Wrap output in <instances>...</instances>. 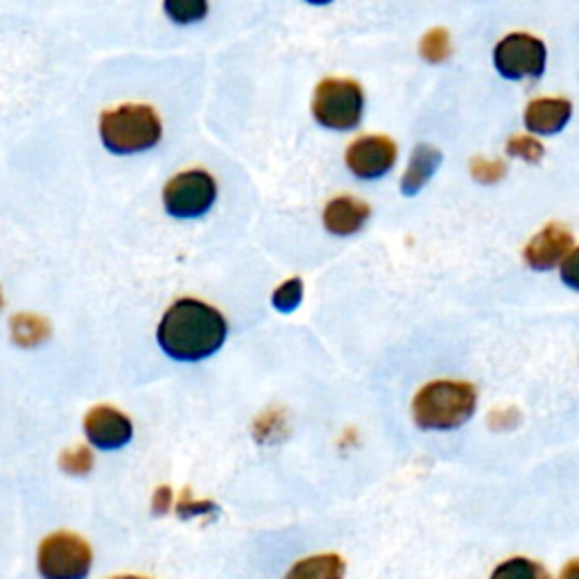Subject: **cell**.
Segmentation results:
<instances>
[{
	"instance_id": "6",
	"label": "cell",
	"mask_w": 579,
	"mask_h": 579,
	"mask_svg": "<svg viewBox=\"0 0 579 579\" xmlns=\"http://www.w3.org/2000/svg\"><path fill=\"white\" fill-rule=\"evenodd\" d=\"M494 64L507 80L541 78L546 71V45L532 34H509L496 45Z\"/></svg>"
},
{
	"instance_id": "26",
	"label": "cell",
	"mask_w": 579,
	"mask_h": 579,
	"mask_svg": "<svg viewBox=\"0 0 579 579\" xmlns=\"http://www.w3.org/2000/svg\"><path fill=\"white\" fill-rule=\"evenodd\" d=\"M559 579H579V559H572L570 563H566Z\"/></svg>"
},
{
	"instance_id": "3",
	"label": "cell",
	"mask_w": 579,
	"mask_h": 579,
	"mask_svg": "<svg viewBox=\"0 0 579 579\" xmlns=\"http://www.w3.org/2000/svg\"><path fill=\"white\" fill-rule=\"evenodd\" d=\"M100 136L102 143L115 154L143 152L159 143L161 123L150 106L125 104L102 115Z\"/></svg>"
},
{
	"instance_id": "1",
	"label": "cell",
	"mask_w": 579,
	"mask_h": 579,
	"mask_svg": "<svg viewBox=\"0 0 579 579\" xmlns=\"http://www.w3.org/2000/svg\"><path fill=\"white\" fill-rule=\"evenodd\" d=\"M156 337L170 358L197 363L213 356L224 344L226 322L215 308L197 299H182L167 308Z\"/></svg>"
},
{
	"instance_id": "15",
	"label": "cell",
	"mask_w": 579,
	"mask_h": 579,
	"mask_svg": "<svg viewBox=\"0 0 579 579\" xmlns=\"http://www.w3.org/2000/svg\"><path fill=\"white\" fill-rule=\"evenodd\" d=\"M491 579H550V575L541 563H537L532 559L514 557V559L502 561L494 570Z\"/></svg>"
},
{
	"instance_id": "23",
	"label": "cell",
	"mask_w": 579,
	"mask_h": 579,
	"mask_svg": "<svg viewBox=\"0 0 579 579\" xmlns=\"http://www.w3.org/2000/svg\"><path fill=\"white\" fill-rule=\"evenodd\" d=\"M561 281L579 293V247H575L561 263Z\"/></svg>"
},
{
	"instance_id": "5",
	"label": "cell",
	"mask_w": 579,
	"mask_h": 579,
	"mask_svg": "<svg viewBox=\"0 0 579 579\" xmlns=\"http://www.w3.org/2000/svg\"><path fill=\"white\" fill-rule=\"evenodd\" d=\"M37 563L43 579H87L93 552L82 537L73 532H54L39 546Z\"/></svg>"
},
{
	"instance_id": "19",
	"label": "cell",
	"mask_w": 579,
	"mask_h": 579,
	"mask_svg": "<svg viewBox=\"0 0 579 579\" xmlns=\"http://www.w3.org/2000/svg\"><path fill=\"white\" fill-rule=\"evenodd\" d=\"M304 285L302 278H290L281 287H276V293L272 295V304L281 313H293L302 304Z\"/></svg>"
},
{
	"instance_id": "9",
	"label": "cell",
	"mask_w": 579,
	"mask_h": 579,
	"mask_svg": "<svg viewBox=\"0 0 579 579\" xmlns=\"http://www.w3.org/2000/svg\"><path fill=\"white\" fill-rule=\"evenodd\" d=\"M89 441L100 450H119L132 441V421L109 405H98L84 419Z\"/></svg>"
},
{
	"instance_id": "2",
	"label": "cell",
	"mask_w": 579,
	"mask_h": 579,
	"mask_svg": "<svg viewBox=\"0 0 579 579\" xmlns=\"http://www.w3.org/2000/svg\"><path fill=\"white\" fill-rule=\"evenodd\" d=\"M478 405V392L469 383L435 380L413 400L415 424L424 430H455L465 426Z\"/></svg>"
},
{
	"instance_id": "11",
	"label": "cell",
	"mask_w": 579,
	"mask_h": 579,
	"mask_svg": "<svg viewBox=\"0 0 579 579\" xmlns=\"http://www.w3.org/2000/svg\"><path fill=\"white\" fill-rule=\"evenodd\" d=\"M572 115V104L563 98H539L526 109V125L535 134H559Z\"/></svg>"
},
{
	"instance_id": "12",
	"label": "cell",
	"mask_w": 579,
	"mask_h": 579,
	"mask_svg": "<svg viewBox=\"0 0 579 579\" xmlns=\"http://www.w3.org/2000/svg\"><path fill=\"white\" fill-rule=\"evenodd\" d=\"M369 220V206L354 197H335L324 209V226L335 236H352Z\"/></svg>"
},
{
	"instance_id": "24",
	"label": "cell",
	"mask_w": 579,
	"mask_h": 579,
	"mask_svg": "<svg viewBox=\"0 0 579 579\" xmlns=\"http://www.w3.org/2000/svg\"><path fill=\"white\" fill-rule=\"evenodd\" d=\"M180 516L182 518H191V516H197V514H204V511H215V505L213 502H193L191 500V496H189V491L184 494V498L180 500Z\"/></svg>"
},
{
	"instance_id": "25",
	"label": "cell",
	"mask_w": 579,
	"mask_h": 579,
	"mask_svg": "<svg viewBox=\"0 0 579 579\" xmlns=\"http://www.w3.org/2000/svg\"><path fill=\"white\" fill-rule=\"evenodd\" d=\"M152 507H154V514H156V516L167 511V507H170V489H167V487H161V489H156Z\"/></svg>"
},
{
	"instance_id": "18",
	"label": "cell",
	"mask_w": 579,
	"mask_h": 579,
	"mask_svg": "<svg viewBox=\"0 0 579 579\" xmlns=\"http://www.w3.org/2000/svg\"><path fill=\"white\" fill-rule=\"evenodd\" d=\"M421 54L426 57L428 62L433 64H439L444 60H448L450 54V39H448V32L444 28H435L430 30L424 41H421Z\"/></svg>"
},
{
	"instance_id": "22",
	"label": "cell",
	"mask_w": 579,
	"mask_h": 579,
	"mask_svg": "<svg viewBox=\"0 0 579 579\" xmlns=\"http://www.w3.org/2000/svg\"><path fill=\"white\" fill-rule=\"evenodd\" d=\"M505 163L502 161H489L482 156H476L471 161V175L480 182V184H496L505 177Z\"/></svg>"
},
{
	"instance_id": "27",
	"label": "cell",
	"mask_w": 579,
	"mask_h": 579,
	"mask_svg": "<svg viewBox=\"0 0 579 579\" xmlns=\"http://www.w3.org/2000/svg\"><path fill=\"white\" fill-rule=\"evenodd\" d=\"M308 3H313V6H326V3H331V0H308Z\"/></svg>"
},
{
	"instance_id": "14",
	"label": "cell",
	"mask_w": 579,
	"mask_h": 579,
	"mask_svg": "<svg viewBox=\"0 0 579 579\" xmlns=\"http://www.w3.org/2000/svg\"><path fill=\"white\" fill-rule=\"evenodd\" d=\"M346 563L339 555H315L297 561L283 579H344Z\"/></svg>"
},
{
	"instance_id": "10",
	"label": "cell",
	"mask_w": 579,
	"mask_h": 579,
	"mask_svg": "<svg viewBox=\"0 0 579 579\" xmlns=\"http://www.w3.org/2000/svg\"><path fill=\"white\" fill-rule=\"evenodd\" d=\"M570 247H572V236L568 231L561 224H548L526 245L524 258L532 270L546 272L563 263L566 256L572 252Z\"/></svg>"
},
{
	"instance_id": "28",
	"label": "cell",
	"mask_w": 579,
	"mask_h": 579,
	"mask_svg": "<svg viewBox=\"0 0 579 579\" xmlns=\"http://www.w3.org/2000/svg\"><path fill=\"white\" fill-rule=\"evenodd\" d=\"M113 579H148V577H136V575H125V577H113Z\"/></svg>"
},
{
	"instance_id": "16",
	"label": "cell",
	"mask_w": 579,
	"mask_h": 579,
	"mask_svg": "<svg viewBox=\"0 0 579 579\" xmlns=\"http://www.w3.org/2000/svg\"><path fill=\"white\" fill-rule=\"evenodd\" d=\"M206 12H209L206 0H165V14L180 26L202 21Z\"/></svg>"
},
{
	"instance_id": "8",
	"label": "cell",
	"mask_w": 579,
	"mask_h": 579,
	"mask_svg": "<svg viewBox=\"0 0 579 579\" xmlns=\"http://www.w3.org/2000/svg\"><path fill=\"white\" fill-rule=\"evenodd\" d=\"M396 145L387 136H363L346 150V165L356 177L376 180L392 170Z\"/></svg>"
},
{
	"instance_id": "17",
	"label": "cell",
	"mask_w": 579,
	"mask_h": 579,
	"mask_svg": "<svg viewBox=\"0 0 579 579\" xmlns=\"http://www.w3.org/2000/svg\"><path fill=\"white\" fill-rule=\"evenodd\" d=\"M14 328V339L23 346L39 344L48 335V326L43 319L32 317V315H17L12 322Z\"/></svg>"
},
{
	"instance_id": "21",
	"label": "cell",
	"mask_w": 579,
	"mask_h": 579,
	"mask_svg": "<svg viewBox=\"0 0 579 579\" xmlns=\"http://www.w3.org/2000/svg\"><path fill=\"white\" fill-rule=\"evenodd\" d=\"M507 154L524 159L528 163H537L544 159V145L532 136H511L507 141Z\"/></svg>"
},
{
	"instance_id": "20",
	"label": "cell",
	"mask_w": 579,
	"mask_h": 579,
	"mask_svg": "<svg viewBox=\"0 0 579 579\" xmlns=\"http://www.w3.org/2000/svg\"><path fill=\"white\" fill-rule=\"evenodd\" d=\"M60 467L71 476H84L93 467V453L87 446H78L75 450H67L60 457Z\"/></svg>"
},
{
	"instance_id": "4",
	"label": "cell",
	"mask_w": 579,
	"mask_h": 579,
	"mask_svg": "<svg viewBox=\"0 0 579 579\" xmlns=\"http://www.w3.org/2000/svg\"><path fill=\"white\" fill-rule=\"evenodd\" d=\"M365 106L363 89L354 80H324L313 100V113L319 125L328 130H354L360 123Z\"/></svg>"
},
{
	"instance_id": "13",
	"label": "cell",
	"mask_w": 579,
	"mask_h": 579,
	"mask_svg": "<svg viewBox=\"0 0 579 579\" xmlns=\"http://www.w3.org/2000/svg\"><path fill=\"white\" fill-rule=\"evenodd\" d=\"M439 163H441V152L437 148L419 145L410 159L408 170H405V175H403V182H400L403 193L405 195L419 193L430 182Z\"/></svg>"
},
{
	"instance_id": "7",
	"label": "cell",
	"mask_w": 579,
	"mask_h": 579,
	"mask_svg": "<svg viewBox=\"0 0 579 579\" xmlns=\"http://www.w3.org/2000/svg\"><path fill=\"white\" fill-rule=\"evenodd\" d=\"M215 202V182L204 170H189L170 180L163 191L165 211L175 217L204 215Z\"/></svg>"
}]
</instances>
